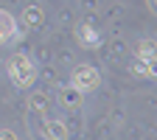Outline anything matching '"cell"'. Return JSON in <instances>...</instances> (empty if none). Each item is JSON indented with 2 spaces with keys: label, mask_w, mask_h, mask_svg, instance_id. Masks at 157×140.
I'll list each match as a JSON object with an SVG mask.
<instances>
[{
  "label": "cell",
  "mask_w": 157,
  "mask_h": 140,
  "mask_svg": "<svg viewBox=\"0 0 157 140\" xmlns=\"http://www.w3.org/2000/svg\"><path fill=\"white\" fill-rule=\"evenodd\" d=\"M11 78L20 87H28V81L34 78V70H31V65H28L25 56H14L11 59Z\"/></svg>",
  "instance_id": "cell-1"
},
{
  "label": "cell",
  "mask_w": 157,
  "mask_h": 140,
  "mask_svg": "<svg viewBox=\"0 0 157 140\" xmlns=\"http://www.w3.org/2000/svg\"><path fill=\"white\" fill-rule=\"evenodd\" d=\"M73 81H76V87H78V90H93V87L98 84V76H95V70H93V67H78Z\"/></svg>",
  "instance_id": "cell-2"
},
{
  "label": "cell",
  "mask_w": 157,
  "mask_h": 140,
  "mask_svg": "<svg viewBox=\"0 0 157 140\" xmlns=\"http://www.w3.org/2000/svg\"><path fill=\"white\" fill-rule=\"evenodd\" d=\"M14 31V23H11V17L6 11H0V42H3V36Z\"/></svg>",
  "instance_id": "cell-3"
},
{
  "label": "cell",
  "mask_w": 157,
  "mask_h": 140,
  "mask_svg": "<svg viewBox=\"0 0 157 140\" xmlns=\"http://www.w3.org/2000/svg\"><path fill=\"white\" fill-rule=\"evenodd\" d=\"M78 36H82V42H87V45H98V39H95L93 28H87V25H82V28H78Z\"/></svg>",
  "instance_id": "cell-4"
}]
</instances>
